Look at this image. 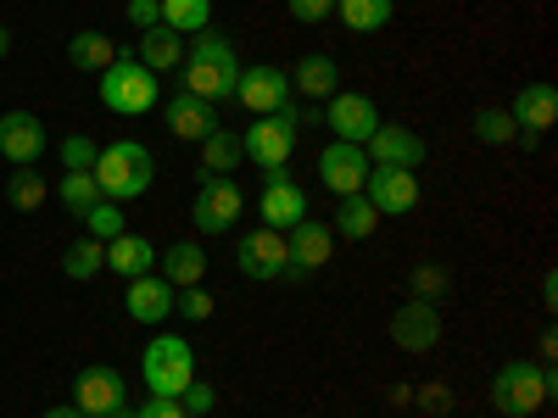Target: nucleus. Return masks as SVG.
<instances>
[{
    "instance_id": "1",
    "label": "nucleus",
    "mask_w": 558,
    "mask_h": 418,
    "mask_svg": "<svg viewBox=\"0 0 558 418\" xmlns=\"http://www.w3.org/2000/svg\"><path fill=\"white\" fill-rule=\"evenodd\" d=\"M179 73H184V89H191L196 101L218 107V101H235V84H241V57H235V45H229L223 34H191Z\"/></svg>"
},
{
    "instance_id": "2",
    "label": "nucleus",
    "mask_w": 558,
    "mask_h": 418,
    "mask_svg": "<svg viewBox=\"0 0 558 418\" xmlns=\"http://www.w3.org/2000/svg\"><path fill=\"white\" fill-rule=\"evenodd\" d=\"M553 391H558L553 362H536V357H508L497 374H492V385H486L492 413H502V418H531V413H542V407L553 402Z\"/></svg>"
},
{
    "instance_id": "3",
    "label": "nucleus",
    "mask_w": 558,
    "mask_h": 418,
    "mask_svg": "<svg viewBox=\"0 0 558 418\" xmlns=\"http://www.w3.org/2000/svg\"><path fill=\"white\" fill-rule=\"evenodd\" d=\"M89 173H96L107 201H134V196L151 190L157 162H151V151L140 146V139H112V146H101V157H96V168H89Z\"/></svg>"
},
{
    "instance_id": "4",
    "label": "nucleus",
    "mask_w": 558,
    "mask_h": 418,
    "mask_svg": "<svg viewBox=\"0 0 558 418\" xmlns=\"http://www.w3.org/2000/svg\"><path fill=\"white\" fill-rule=\"evenodd\" d=\"M140 380H146L151 396L179 402V391L196 380V346L184 341V335H157V341H146V352H140Z\"/></svg>"
},
{
    "instance_id": "5",
    "label": "nucleus",
    "mask_w": 558,
    "mask_h": 418,
    "mask_svg": "<svg viewBox=\"0 0 558 418\" xmlns=\"http://www.w3.org/2000/svg\"><path fill=\"white\" fill-rule=\"evenodd\" d=\"M302 123H307V112L296 107V101H286L279 112H268V118H257L246 134H241V151L268 173V168H291V151H296V134H302Z\"/></svg>"
},
{
    "instance_id": "6",
    "label": "nucleus",
    "mask_w": 558,
    "mask_h": 418,
    "mask_svg": "<svg viewBox=\"0 0 558 418\" xmlns=\"http://www.w3.org/2000/svg\"><path fill=\"white\" fill-rule=\"evenodd\" d=\"M162 96V84L151 67H140L134 57H118L107 73H101V107L118 112V118H146Z\"/></svg>"
},
{
    "instance_id": "7",
    "label": "nucleus",
    "mask_w": 558,
    "mask_h": 418,
    "mask_svg": "<svg viewBox=\"0 0 558 418\" xmlns=\"http://www.w3.org/2000/svg\"><path fill=\"white\" fill-rule=\"evenodd\" d=\"M241 212H246V190L235 179H202V190L191 201L196 235H229V229L241 223Z\"/></svg>"
},
{
    "instance_id": "8",
    "label": "nucleus",
    "mask_w": 558,
    "mask_h": 418,
    "mask_svg": "<svg viewBox=\"0 0 558 418\" xmlns=\"http://www.w3.org/2000/svg\"><path fill=\"white\" fill-rule=\"evenodd\" d=\"M257 212H263V223L268 229H296L302 218H307V190L291 179V168H268L263 173V196H257Z\"/></svg>"
},
{
    "instance_id": "9",
    "label": "nucleus",
    "mask_w": 558,
    "mask_h": 418,
    "mask_svg": "<svg viewBox=\"0 0 558 418\" xmlns=\"http://www.w3.org/2000/svg\"><path fill=\"white\" fill-rule=\"evenodd\" d=\"M235 268H241L246 279H257V285H268V279H286V273H291L286 235H279V229H268V223H257L252 235H241V246H235Z\"/></svg>"
},
{
    "instance_id": "10",
    "label": "nucleus",
    "mask_w": 558,
    "mask_h": 418,
    "mask_svg": "<svg viewBox=\"0 0 558 418\" xmlns=\"http://www.w3.org/2000/svg\"><path fill=\"white\" fill-rule=\"evenodd\" d=\"M363 196H368V207H375L380 218H402V212H413L418 207V173L413 168H368V179H363Z\"/></svg>"
},
{
    "instance_id": "11",
    "label": "nucleus",
    "mask_w": 558,
    "mask_h": 418,
    "mask_svg": "<svg viewBox=\"0 0 558 418\" xmlns=\"http://www.w3.org/2000/svg\"><path fill=\"white\" fill-rule=\"evenodd\" d=\"M318 123H330V134H336V139H347V146H363V139L375 134L386 118H380V107L368 101V96H357V89H336Z\"/></svg>"
},
{
    "instance_id": "12",
    "label": "nucleus",
    "mask_w": 558,
    "mask_h": 418,
    "mask_svg": "<svg viewBox=\"0 0 558 418\" xmlns=\"http://www.w3.org/2000/svg\"><path fill=\"white\" fill-rule=\"evenodd\" d=\"M235 101L252 112V118H268L291 101V73L274 67V62H257V67H241V84H235Z\"/></svg>"
},
{
    "instance_id": "13",
    "label": "nucleus",
    "mask_w": 558,
    "mask_h": 418,
    "mask_svg": "<svg viewBox=\"0 0 558 418\" xmlns=\"http://www.w3.org/2000/svg\"><path fill=\"white\" fill-rule=\"evenodd\" d=\"M391 341L402 346V352H436L441 346V307L436 302H402L397 312H391Z\"/></svg>"
},
{
    "instance_id": "14",
    "label": "nucleus",
    "mask_w": 558,
    "mask_h": 418,
    "mask_svg": "<svg viewBox=\"0 0 558 418\" xmlns=\"http://www.w3.org/2000/svg\"><path fill=\"white\" fill-rule=\"evenodd\" d=\"M73 407L84 418H101V413H123V374L112 362H89L78 368V380H73Z\"/></svg>"
},
{
    "instance_id": "15",
    "label": "nucleus",
    "mask_w": 558,
    "mask_h": 418,
    "mask_svg": "<svg viewBox=\"0 0 558 418\" xmlns=\"http://www.w3.org/2000/svg\"><path fill=\"white\" fill-rule=\"evenodd\" d=\"M286 257H291V273H318L324 262L336 257V229L324 223V218H302L296 229H286ZM286 273V279H291Z\"/></svg>"
},
{
    "instance_id": "16",
    "label": "nucleus",
    "mask_w": 558,
    "mask_h": 418,
    "mask_svg": "<svg viewBox=\"0 0 558 418\" xmlns=\"http://www.w3.org/2000/svg\"><path fill=\"white\" fill-rule=\"evenodd\" d=\"M363 179H368V157L363 146H347V139H336V146H324L318 151V184L330 196H357L363 190Z\"/></svg>"
},
{
    "instance_id": "17",
    "label": "nucleus",
    "mask_w": 558,
    "mask_h": 418,
    "mask_svg": "<svg viewBox=\"0 0 558 418\" xmlns=\"http://www.w3.org/2000/svg\"><path fill=\"white\" fill-rule=\"evenodd\" d=\"M363 157H368V168H418L425 162V139L402 123H380L363 139Z\"/></svg>"
},
{
    "instance_id": "18",
    "label": "nucleus",
    "mask_w": 558,
    "mask_h": 418,
    "mask_svg": "<svg viewBox=\"0 0 558 418\" xmlns=\"http://www.w3.org/2000/svg\"><path fill=\"white\" fill-rule=\"evenodd\" d=\"M0 157L12 168H34L45 157V123L34 112H0Z\"/></svg>"
},
{
    "instance_id": "19",
    "label": "nucleus",
    "mask_w": 558,
    "mask_h": 418,
    "mask_svg": "<svg viewBox=\"0 0 558 418\" xmlns=\"http://www.w3.org/2000/svg\"><path fill=\"white\" fill-rule=\"evenodd\" d=\"M508 118H514V128L525 139H542L558 123V89L553 84H525L520 96H514V107H508Z\"/></svg>"
},
{
    "instance_id": "20",
    "label": "nucleus",
    "mask_w": 558,
    "mask_h": 418,
    "mask_svg": "<svg viewBox=\"0 0 558 418\" xmlns=\"http://www.w3.org/2000/svg\"><path fill=\"white\" fill-rule=\"evenodd\" d=\"M123 312H129L134 323H162V318L173 312V285H168L162 273H140V279H129Z\"/></svg>"
},
{
    "instance_id": "21",
    "label": "nucleus",
    "mask_w": 558,
    "mask_h": 418,
    "mask_svg": "<svg viewBox=\"0 0 558 418\" xmlns=\"http://www.w3.org/2000/svg\"><path fill=\"white\" fill-rule=\"evenodd\" d=\"M168 134L173 139H196V146H202V139L218 128V107H207V101H196L191 96V89H179V96H168Z\"/></svg>"
},
{
    "instance_id": "22",
    "label": "nucleus",
    "mask_w": 558,
    "mask_h": 418,
    "mask_svg": "<svg viewBox=\"0 0 558 418\" xmlns=\"http://www.w3.org/2000/svg\"><path fill=\"white\" fill-rule=\"evenodd\" d=\"M157 273L168 279L173 291L202 285V279H207V251H202V241H173L168 251H157Z\"/></svg>"
},
{
    "instance_id": "23",
    "label": "nucleus",
    "mask_w": 558,
    "mask_h": 418,
    "mask_svg": "<svg viewBox=\"0 0 558 418\" xmlns=\"http://www.w3.org/2000/svg\"><path fill=\"white\" fill-rule=\"evenodd\" d=\"M291 89H302V96H318V101H330L336 89H341V67L330 51H307L296 67H291Z\"/></svg>"
},
{
    "instance_id": "24",
    "label": "nucleus",
    "mask_w": 558,
    "mask_h": 418,
    "mask_svg": "<svg viewBox=\"0 0 558 418\" xmlns=\"http://www.w3.org/2000/svg\"><path fill=\"white\" fill-rule=\"evenodd\" d=\"M107 268L118 273V279H140V273H157V246L146 241V235H123L118 241H107Z\"/></svg>"
},
{
    "instance_id": "25",
    "label": "nucleus",
    "mask_w": 558,
    "mask_h": 418,
    "mask_svg": "<svg viewBox=\"0 0 558 418\" xmlns=\"http://www.w3.org/2000/svg\"><path fill=\"white\" fill-rule=\"evenodd\" d=\"M241 162H246L241 134L218 123V128L202 139V179H235V168H241Z\"/></svg>"
},
{
    "instance_id": "26",
    "label": "nucleus",
    "mask_w": 558,
    "mask_h": 418,
    "mask_svg": "<svg viewBox=\"0 0 558 418\" xmlns=\"http://www.w3.org/2000/svg\"><path fill=\"white\" fill-rule=\"evenodd\" d=\"M134 62L140 67H151L157 78L162 73H179V62H184V39L173 34V28H146V34H140V51H134Z\"/></svg>"
},
{
    "instance_id": "27",
    "label": "nucleus",
    "mask_w": 558,
    "mask_h": 418,
    "mask_svg": "<svg viewBox=\"0 0 558 418\" xmlns=\"http://www.w3.org/2000/svg\"><path fill=\"white\" fill-rule=\"evenodd\" d=\"M68 62H73L78 73H107V67L118 62V45H112V34H101V28H84V34L68 39Z\"/></svg>"
},
{
    "instance_id": "28",
    "label": "nucleus",
    "mask_w": 558,
    "mask_h": 418,
    "mask_svg": "<svg viewBox=\"0 0 558 418\" xmlns=\"http://www.w3.org/2000/svg\"><path fill=\"white\" fill-rule=\"evenodd\" d=\"M341 207H336V235H347V241H368V235H375V229H380V212L375 207H368V196L357 190V196H336Z\"/></svg>"
},
{
    "instance_id": "29",
    "label": "nucleus",
    "mask_w": 558,
    "mask_h": 418,
    "mask_svg": "<svg viewBox=\"0 0 558 418\" xmlns=\"http://www.w3.org/2000/svg\"><path fill=\"white\" fill-rule=\"evenodd\" d=\"M157 12H162V28H173L179 39L213 28V0H157Z\"/></svg>"
},
{
    "instance_id": "30",
    "label": "nucleus",
    "mask_w": 558,
    "mask_h": 418,
    "mask_svg": "<svg viewBox=\"0 0 558 418\" xmlns=\"http://www.w3.org/2000/svg\"><path fill=\"white\" fill-rule=\"evenodd\" d=\"M391 0H336V17L352 28V34H380L391 28Z\"/></svg>"
},
{
    "instance_id": "31",
    "label": "nucleus",
    "mask_w": 558,
    "mask_h": 418,
    "mask_svg": "<svg viewBox=\"0 0 558 418\" xmlns=\"http://www.w3.org/2000/svg\"><path fill=\"white\" fill-rule=\"evenodd\" d=\"M57 201H62L73 218H84L89 207L101 201V184H96V173H89V168H68V173H62V184H57Z\"/></svg>"
},
{
    "instance_id": "32",
    "label": "nucleus",
    "mask_w": 558,
    "mask_h": 418,
    "mask_svg": "<svg viewBox=\"0 0 558 418\" xmlns=\"http://www.w3.org/2000/svg\"><path fill=\"white\" fill-rule=\"evenodd\" d=\"M45 196H51V184L39 179V168H12V179H7V201H12L17 212H39Z\"/></svg>"
},
{
    "instance_id": "33",
    "label": "nucleus",
    "mask_w": 558,
    "mask_h": 418,
    "mask_svg": "<svg viewBox=\"0 0 558 418\" xmlns=\"http://www.w3.org/2000/svg\"><path fill=\"white\" fill-rule=\"evenodd\" d=\"M101 268H107V241H96V235L73 241L68 257H62V273H68V279H96Z\"/></svg>"
},
{
    "instance_id": "34",
    "label": "nucleus",
    "mask_w": 558,
    "mask_h": 418,
    "mask_svg": "<svg viewBox=\"0 0 558 418\" xmlns=\"http://www.w3.org/2000/svg\"><path fill=\"white\" fill-rule=\"evenodd\" d=\"M475 139L481 146H514L520 128H514V118H508L502 107H486V112H475Z\"/></svg>"
},
{
    "instance_id": "35",
    "label": "nucleus",
    "mask_w": 558,
    "mask_h": 418,
    "mask_svg": "<svg viewBox=\"0 0 558 418\" xmlns=\"http://www.w3.org/2000/svg\"><path fill=\"white\" fill-rule=\"evenodd\" d=\"M78 223H84L96 241H118V235H123V201H107V196H101Z\"/></svg>"
},
{
    "instance_id": "36",
    "label": "nucleus",
    "mask_w": 558,
    "mask_h": 418,
    "mask_svg": "<svg viewBox=\"0 0 558 418\" xmlns=\"http://www.w3.org/2000/svg\"><path fill=\"white\" fill-rule=\"evenodd\" d=\"M408 285H413V296H418V302H441V296L452 291V273H447V268H436V262H425V268H413Z\"/></svg>"
},
{
    "instance_id": "37",
    "label": "nucleus",
    "mask_w": 558,
    "mask_h": 418,
    "mask_svg": "<svg viewBox=\"0 0 558 418\" xmlns=\"http://www.w3.org/2000/svg\"><path fill=\"white\" fill-rule=\"evenodd\" d=\"M179 407L191 413V418H207V413L218 407V391H213V380H191V385L179 391Z\"/></svg>"
},
{
    "instance_id": "38",
    "label": "nucleus",
    "mask_w": 558,
    "mask_h": 418,
    "mask_svg": "<svg viewBox=\"0 0 558 418\" xmlns=\"http://www.w3.org/2000/svg\"><path fill=\"white\" fill-rule=\"evenodd\" d=\"M96 157H101V146H96L89 134H68V139H62V162H68V168H96Z\"/></svg>"
},
{
    "instance_id": "39",
    "label": "nucleus",
    "mask_w": 558,
    "mask_h": 418,
    "mask_svg": "<svg viewBox=\"0 0 558 418\" xmlns=\"http://www.w3.org/2000/svg\"><path fill=\"white\" fill-rule=\"evenodd\" d=\"M173 312H184V318L207 323V318H213V296H207L202 285H191V291H173Z\"/></svg>"
},
{
    "instance_id": "40",
    "label": "nucleus",
    "mask_w": 558,
    "mask_h": 418,
    "mask_svg": "<svg viewBox=\"0 0 558 418\" xmlns=\"http://www.w3.org/2000/svg\"><path fill=\"white\" fill-rule=\"evenodd\" d=\"M286 12L296 17V23H324L336 12V0H286Z\"/></svg>"
},
{
    "instance_id": "41",
    "label": "nucleus",
    "mask_w": 558,
    "mask_h": 418,
    "mask_svg": "<svg viewBox=\"0 0 558 418\" xmlns=\"http://www.w3.org/2000/svg\"><path fill=\"white\" fill-rule=\"evenodd\" d=\"M129 418H191V413H184L179 402H162V396H151V402H140Z\"/></svg>"
},
{
    "instance_id": "42",
    "label": "nucleus",
    "mask_w": 558,
    "mask_h": 418,
    "mask_svg": "<svg viewBox=\"0 0 558 418\" xmlns=\"http://www.w3.org/2000/svg\"><path fill=\"white\" fill-rule=\"evenodd\" d=\"M129 23L146 34V28H157L162 23V12H157V0H129Z\"/></svg>"
},
{
    "instance_id": "43",
    "label": "nucleus",
    "mask_w": 558,
    "mask_h": 418,
    "mask_svg": "<svg viewBox=\"0 0 558 418\" xmlns=\"http://www.w3.org/2000/svg\"><path fill=\"white\" fill-rule=\"evenodd\" d=\"M418 407H425V413H447L452 407V391L447 385H425V391H418Z\"/></svg>"
},
{
    "instance_id": "44",
    "label": "nucleus",
    "mask_w": 558,
    "mask_h": 418,
    "mask_svg": "<svg viewBox=\"0 0 558 418\" xmlns=\"http://www.w3.org/2000/svg\"><path fill=\"white\" fill-rule=\"evenodd\" d=\"M542 307H547V312L558 307V273H553V268L542 273Z\"/></svg>"
},
{
    "instance_id": "45",
    "label": "nucleus",
    "mask_w": 558,
    "mask_h": 418,
    "mask_svg": "<svg viewBox=\"0 0 558 418\" xmlns=\"http://www.w3.org/2000/svg\"><path fill=\"white\" fill-rule=\"evenodd\" d=\"M553 352H558V335H553V330H547V335H542V341H536V362H553Z\"/></svg>"
},
{
    "instance_id": "46",
    "label": "nucleus",
    "mask_w": 558,
    "mask_h": 418,
    "mask_svg": "<svg viewBox=\"0 0 558 418\" xmlns=\"http://www.w3.org/2000/svg\"><path fill=\"white\" fill-rule=\"evenodd\" d=\"M45 418H84L73 402H57V407H45Z\"/></svg>"
},
{
    "instance_id": "47",
    "label": "nucleus",
    "mask_w": 558,
    "mask_h": 418,
    "mask_svg": "<svg viewBox=\"0 0 558 418\" xmlns=\"http://www.w3.org/2000/svg\"><path fill=\"white\" fill-rule=\"evenodd\" d=\"M7 51H12V28L0 23V62H7Z\"/></svg>"
},
{
    "instance_id": "48",
    "label": "nucleus",
    "mask_w": 558,
    "mask_h": 418,
    "mask_svg": "<svg viewBox=\"0 0 558 418\" xmlns=\"http://www.w3.org/2000/svg\"><path fill=\"white\" fill-rule=\"evenodd\" d=\"M101 418H129V407H123V413H101Z\"/></svg>"
}]
</instances>
